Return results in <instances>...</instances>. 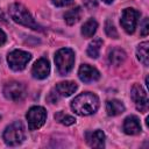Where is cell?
Instances as JSON below:
<instances>
[{"instance_id":"cell-12","label":"cell","mask_w":149,"mask_h":149,"mask_svg":"<svg viewBox=\"0 0 149 149\" xmlns=\"http://www.w3.org/2000/svg\"><path fill=\"white\" fill-rule=\"evenodd\" d=\"M86 142L92 148H104L105 146V134L100 129L91 130L85 133Z\"/></svg>"},{"instance_id":"cell-27","label":"cell","mask_w":149,"mask_h":149,"mask_svg":"<svg viewBox=\"0 0 149 149\" xmlns=\"http://www.w3.org/2000/svg\"><path fill=\"white\" fill-rule=\"evenodd\" d=\"M102 1H104V2H106V3H112L114 0H102Z\"/></svg>"},{"instance_id":"cell-19","label":"cell","mask_w":149,"mask_h":149,"mask_svg":"<svg viewBox=\"0 0 149 149\" xmlns=\"http://www.w3.org/2000/svg\"><path fill=\"white\" fill-rule=\"evenodd\" d=\"M148 48H149V43L146 41V42H142L139 44L137 49H136V55H137V58L139 61L143 64V65H148L149 64V54H148Z\"/></svg>"},{"instance_id":"cell-25","label":"cell","mask_w":149,"mask_h":149,"mask_svg":"<svg viewBox=\"0 0 149 149\" xmlns=\"http://www.w3.org/2000/svg\"><path fill=\"white\" fill-rule=\"evenodd\" d=\"M6 40H7L6 34L0 29V47H1V45H3V44L6 43Z\"/></svg>"},{"instance_id":"cell-16","label":"cell","mask_w":149,"mask_h":149,"mask_svg":"<svg viewBox=\"0 0 149 149\" xmlns=\"http://www.w3.org/2000/svg\"><path fill=\"white\" fill-rule=\"evenodd\" d=\"M126 59V52L122 50V49H119V48H114L109 51L108 54V62L112 64V65H115V66H119L121 65Z\"/></svg>"},{"instance_id":"cell-23","label":"cell","mask_w":149,"mask_h":149,"mask_svg":"<svg viewBox=\"0 0 149 149\" xmlns=\"http://www.w3.org/2000/svg\"><path fill=\"white\" fill-rule=\"evenodd\" d=\"M73 2V0H52V3L57 7H65Z\"/></svg>"},{"instance_id":"cell-11","label":"cell","mask_w":149,"mask_h":149,"mask_svg":"<svg viewBox=\"0 0 149 149\" xmlns=\"http://www.w3.org/2000/svg\"><path fill=\"white\" fill-rule=\"evenodd\" d=\"M78 76H79V79L84 83H92V81H95L100 78V72L88 65V64H83L80 68H79V71H78Z\"/></svg>"},{"instance_id":"cell-26","label":"cell","mask_w":149,"mask_h":149,"mask_svg":"<svg viewBox=\"0 0 149 149\" xmlns=\"http://www.w3.org/2000/svg\"><path fill=\"white\" fill-rule=\"evenodd\" d=\"M0 21H6V17H5V14L2 13V10L0 9Z\"/></svg>"},{"instance_id":"cell-22","label":"cell","mask_w":149,"mask_h":149,"mask_svg":"<svg viewBox=\"0 0 149 149\" xmlns=\"http://www.w3.org/2000/svg\"><path fill=\"white\" fill-rule=\"evenodd\" d=\"M105 31H106L107 36H109L111 38H118V31L111 20H107L105 22Z\"/></svg>"},{"instance_id":"cell-1","label":"cell","mask_w":149,"mask_h":149,"mask_svg":"<svg viewBox=\"0 0 149 149\" xmlns=\"http://www.w3.org/2000/svg\"><path fill=\"white\" fill-rule=\"evenodd\" d=\"M98 107H99V98L91 92L80 93L71 102L72 111L81 116H86L95 113Z\"/></svg>"},{"instance_id":"cell-14","label":"cell","mask_w":149,"mask_h":149,"mask_svg":"<svg viewBox=\"0 0 149 149\" xmlns=\"http://www.w3.org/2000/svg\"><path fill=\"white\" fill-rule=\"evenodd\" d=\"M123 130L128 135H136V134H139L141 132V125H140L139 118L135 116V115L127 116L125 119V122H123Z\"/></svg>"},{"instance_id":"cell-18","label":"cell","mask_w":149,"mask_h":149,"mask_svg":"<svg viewBox=\"0 0 149 149\" xmlns=\"http://www.w3.org/2000/svg\"><path fill=\"white\" fill-rule=\"evenodd\" d=\"M97 28H98V23L94 19H88L81 27V35L85 37V38H88V37H92L95 31H97Z\"/></svg>"},{"instance_id":"cell-8","label":"cell","mask_w":149,"mask_h":149,"mask_svg":"<svg viewBox=\"0 0 149 149\" xmlns=\"http://www.w3.org/2000/svg\"><path fill=\"white\" fill-rule=\"evenodd\" d=\"M3 95L12 101H21L26 97V87L19 81L7 83L3 87Z\"/></svg>"},{"instance_id":"cell-3","label":"cell","mask_w":149,"mask_h":149,"mask_svg":"<svg viewBox=\"0 0 149 149\" xmlns=\"http://www.w3.org/2000/svg\"><path fill=\"white\" fill-rule=\"evenodd\" d=\"M2 137L7 146L14 147L21 144L26 139V130L23 123L20 121H15L12 125H9L8 127H6Z\"/></svg>"},{"instance_id":"cell-24","label":"cell","mask_w":149,"mask_h":149,"mask_svg":"<svg viewBox=\"0 0 149 149\" xmlns=\"http://www.w3.org/2000/svg\"><path fill=\"white\" fill-rule=\"evenodd\" d=\"M149 33V23H148V19L146 17L142 21V28H141V35L142 36H147Z\"/></svg>"},{"instance_id":"cell-21","label":"cell","mask_w":149,"mask_h":149,"mask_svg":"<svg viewBox=\"0 0 149 149\" xmlns=\"http://www.w3.org/2000/svg\"><path fill=\"white\" fill-rule=\"evenodd\" d=\"M55 119L58 122H61L62 125H65V126H70V125H73L76 122V119L73 116L68 115V114H64L62 111H59V112H57L55 114Z\"/></svg>"},{"instance_id":"cell-4","label":"cell","mask_w":149,"mask_h":149,"mask_svg":"<svg viewBox=\"0 0 149 149\" xmlns=\"http://www.w3.org/2000/svg\"><path fill=\"white\" fill-rule=\"evenodd\" d=\"M55 63L57 66L58 72L64 76L68 74L74 64V52L72 49L69 48H62L56 52L55 56Z\"/></svg>"},{"instance_id":"cell-6","label":"cell","mask_w":149,"mask_h":149,"mask_svg":"<svg viewBox=\"0 0 149 149\" xmlns=\"http://www.w3.org/2000/svg\"><path fill=\"white\" fill-rule=\"evenodd\" d=\"M26 118L28 121L29 129L35 130V129H38L40 127H42L44 125L45 119H47V112L41 106H34L28 111Z\"/></svg>"},{"instance_id":"cell-13","label":"cell","mask_w":149,"mask_h":149,"mask_svg":"<svg viewBox=\"0 0 149 149\" xmlns=\"http://www.w3.org/2000/svg\"><path fill=\"white\" fill-rule=\"evenodd\" d=\"M77 88H78V86H77V84L74 81L68 80V81H61V83H58L55 86L54 91L56 92V94L58 97H70L71 94H73L76 92Z\"/></svg>"},{"instance_id":"cell-5","label":"cell","mask_w":149,"mask_h":149,"mask_svg":"<svg viewBox=\"0 0 149 149\" xmlns=\"http://www.w3.org/2000/svg\"><path fill=\"white\" fill-rule=\"evenodd\" d=\"M31 55L23 50H13L7 56V62L12 70L14 71H21L26 68L28 62L30 61Z\"/></svg>"},{"instance_id":"cell-10","label":"cell","mask_w":149,"mask_h":149,"mask_svg":"<svg viewBox=\"0 0 149 149\" xmlns=\"http://www.w3.org/2000/svg\"><path fill=\"white\" fill-rule=\"evenodd\" d=\"M50 73V64L49 61L45 58H40L35 62L31 69V74L36 79H44Z\"/></svg>"},{"instance_id":"cell-17","label":"cell","mask_w":149,"mask_h":149,"mask_svg":"<svg viewBox=\"0 0 149 149\" xmlns=\"http://www.w3.org/2000/svg\"><path fill=\"white\" fill-rule=\"evenodd\" d=\"M81 17V8L80 7H74L72 9H69L64 14V20L69 26H72L77 23Z\"/></svg>"},{"instance_id":"cell-15","label":"cell","mask_w":149,"mask_h":149,"mask_svg":"<svg viewBox=\"0 0 149 149\" xmlns=\"http://www.w3.org/2000/svg\"><path fill=\"white\" fill-rule=\"evenodd\" d=\"M106 112L109 116H115L125 112V106L120 100L112 99L106 102Z\"/></svg>"},{"instance_id":"cell-7","label":"cell","mask_w":149,"mask_h":149,"mask_svg":"<svg viewBox=\"0 0 149 149\" xmlns=\"http://www.w3.org/2000/svg\"><path fill=\"white\" fill-rule=\"evenodd\" d=\"M140 17V12H137L134 8H126L122 12L121 15V26L128 34H133L135 31L137 21Z\"/></svg>"},{"instance_id":"cell-20","label":"cell","mask_w":149,"mask_h":149,"mask_svg":"<svg viewBox=\"0 0 149 149\" xmlns=\"http://www.w3.org/2000/svg\"><path fill=\"white\" fill-rule=\"evenodd\" d=\"M102 47V40L97 37L94 38L87 47V56L91 58H98L99 54H100V49Z\"/></svg>"},{"instance_id":"cell-9","label":"cell","mask_w":149,"mask_h":149,"mask_svg":"<svg viewBox=\"0 0 149 149\" xmlns=\"http://www.w3.org/2000/svg\"><path fill=\"white\" fill-rule=\"evenodd\" d=\"M130 95H132L133 101L135 102L136 108L142 113L147 112V109H148V97H147L146 91L143 90V87L140 84H135L132 87Z\"/></svg>"},{"instance_id":"cell-2","label":"cell","mask_w":149,"mask_h":149,"mask_svg":"<svg viewBox=\"0 0 149 149\" xmlns=\"http://www.w3.org/2000/svg\"><path fill=\"white\" fill-rule=\"evenodd\" d=\"M9 15L13 19V21H15L19 24H22L24 27L31 28L34 30H42L41 27L33 19L30 13L28 12V9L22 3H19V2L12 3L9 6Z\"/></svg>"}]
</instances>
